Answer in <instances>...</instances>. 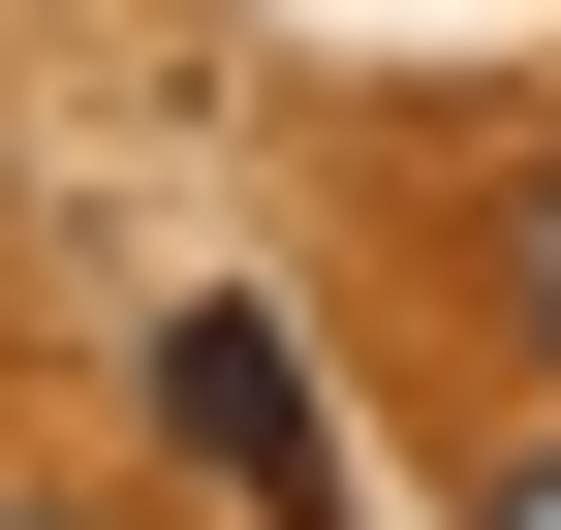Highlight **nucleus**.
Returning a JSON list of instances; mask_svg holds the SVG:
<instances>
[{
	"label": "nucleus",
	"instance_id": "7ed1b4c3",
	"mask_svg": "<svg viewBox=\"0 0 561 530\" xmlns=\"http://www.w3.org/2000/svg\"><path fill=\"white\" fill-rule=\"evenodd\" d=\"M468 530H561V437H500V499H468Z\"/></svg>",
	"mask_w": 561,
	"mask_h": 530
},
{
	"label": "nucleus",
	"instance_id": "f03ea898",
	"mask_svg": "<svg viewBox=\"0 0 561 530\" xmlns=\"http://www.w3.org/2000/svg\"><path fill=\"white\" fill-rule=\"evenodd\" d=\"M500 281H530V344H561V157H530V219H500Z\"/></svg>",
	"mask_w": 561,
	"mask_h": 530
},
{
	"label": "nucleus",
	"instance_id": "20e7f679",
	"mask_svg": "<svg viewBox=\"0 0 561 530\" xmlns=\"http://www.w3.org/2000/svg\"><path fill=\"white\" fill-rule=\"evenodd\" d=\"M0 530H94V499H0Z\"/></svg>",
	"mask_w": 561,
	"mask_h": 530
},
{
	"label": "nucleus",
	"instance_id": "f257e3e1",
	"mask_svg": "<svg viewBox=\"0 0 561 530\" xmlns=\"http://www.w3.org/2000/svg\"><path fill=\"white\" fill-rule=\"evenodd\" d=\"M157 437H187L250 530H312V499H343V437H312V375H280V312H187V344H157Z\"/></svg>",
	"mask_w": 561,
	"mask_h": 530
}]
</instances>
